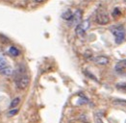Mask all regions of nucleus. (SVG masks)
<instances>
[{
  "mask_svg": "<svg viewBox=\"0 0 126 123\" xmlns=\"http://www.w3.org/2000/svg\"><path fill=\"white\" fill-rule=\"evenodd\" d=\"M110 21V17L108 13L104 9H99L95 15V22L99 25H106Z\"/></svg>",
  "mask_w": 126,
  "mask_h": 123,
  "instance_id": "f257e3e1",
  "label": "nucleus"
},
{
  "mask_svg": "<svg viewBox=\"0 0 126 123\" xmlns=\"http://www.w3.org/2000/svg\"><path fill=\"white\" fill-rule=\"evenodd\" d=\"M111 32L115 36V41L116 43H121L125 39V31L122 26H114L111 28Z\"/></svg>",
  "mask_w": 126,
  "mask_h": 123,
  "instance_id": "f03ea898",
  "label": "nucleus"
},
{
  "mask_svg": "<svg viewBox=\"0 0 126 123\" xmlns=\"http://www.w3.org/2000/svg\"><path fill=\"white\" fill-rule=\"evenodd\" d=\"M90 25H91L90 19H86V20H84L82 23L78 24V25L76 26V28H75V33H76V35H77L78 37L82 38L85 35L86 31L90 28Z\"/></svg>",
  "mask_w": 126,
  "mask_h": 123,
  "instance_id": "7ed1b4c3",
  "label": "nucleus"
},
{
  "mask_svg": "<svg viewBox=\"0 0 126 123\" xmlns=\"http://www.w3.org/2000/svg\"><path fill=\"white\" fill-rule=\"evenodd\" d=\"M29 83H30V78L27 75H21L18 79H16V85L18 90H25L29 86Z\"/></svg>",
  "mask_w": 126,
  "mask_h": 123,
  "instance_id": "20e7f679",
  "label": "nucleus"
},
{
  "mask_svg": "<svg viewBox=\"0 0 126 123\" xmlns=\"http://www.w3.org/2000/svg\"><path fill=\"white\" fill-rule=\"evenodd\" d=\"M71 20V25H78L81 23L82 20V11L81 10H77L72 15V18L70 19Z\"/></svg>",
  "mask_w": 126,
  "mask_h": 123,
  "instance_id": "39448f33",
  "label": "nucleus"
},
{
  "mask_svg": "<svg viewBox=\"0 0 126 123\" xmlns=\"http://www.w3.org/2000/svg\"><path fill=\"white\" fill-rule=\"evenodd\" d=\"M115 70L119 74H122L126 71V60L119 61L115 66Z\"/></svg>",
  "mask_w": 126,
  "mask_h": 123,
  "instance_id": "423d86ee",
  "label": "nucleus"
},
{
  "mask_svg": "<svg viewBox=\"0 0 126 123\" xmlns=\"http://www.w3.org/2000/svg\"><path fill=\"white\" fill-rule=\"evenodd\" d=\"M95 63L100 64V65H106L109 63V59L105 56H97L94 59Z\"/></svg>",
  "mask_w": 126,
  "mask_h": 123,
  "instance_id": "0eeeda50",
  "label": "nucleus"
},
{
  "mask_svg": "<svg viewBox=\"0 0 126 123\" xmlns=\"http://www.w3.org/2000/svg\"><path fill=\"white\" fill-rule=\"evenodd\" d=\"M13 72H14V70H13V68H12V66H11L10 64L7 65L6 67L0 69V74H2L4 76H11L13 74Z\"/></svg>",
  "mask_w": 126,
  "mask_h": 123,
  "instance_id": "6e6552de",
  "label": "nucleus"
},
{
  "mask_svg": "<svg viewBox=\"0 0 126 123\" xmlns=\"http://www.w3.org/2000/svg\"><path fill=\"white\" fill-rule=\"evenodd\" d=\"M72 15H73V14L71 13L70 10H66L65 12H63V14H62V17H63V19H65V20H70L72 18Z\"/></svg>",
  "mask_w": 126,
  "mask_h": 123,
  "instance_id": "1a4fd4ad",
  "label": "nucleus"
},
{
  "mask_svg": "<svg viewBox=\"0 0 126 123\" xmlns=\"http://www.w3.org/2000/svg\"><path fill=\"white\" fill-rule=\"evenodd\" d=\"M9 53L13 57H17L19 55V50L16 47H15V46H11L10 48H9Z\"/></svg>",
  "mask_w": 126,
  "mask_h": 123,
  "instance_id": "9d476101",
  "label": "nucleus"
},
{
  "mask_svg": "<svg viewBox=\"0 0 126 123\" xmlns=\"http://www.w3.org/2000/svg\"><path fill=\"white\" fill-rule=\"evenodd\" d=\"M19 103H20V97H16V98H14L10 104V108L11 109H15L16 106H18Z\"/></svg>",
  "mask_w": 126,
  "mask_h": 123,
  "instance_id": "9b49d317",
  "label": "nucleus"
},
{
  "mask_svg": "<svg viewBox=\"0 0 126 123\" xmlns=\"http://www.w3.org/2000/svg\"><path fill=\"white\" fill-rule=\"evenodd\" d=\"M7 65H9V63H8L7 60H6L5 58H3V57H0V69L6 67Z\"/></svg>",
  "mask_w": 126,
  "mask_h": 123,
  "instance_id": "f8f14e48",
  "label": "nucleus"
},
{
  "mask_svg": "<svg viewBox=\"0 0 126 123\" xmlns=\"http://www.w3.org/2000/svg\"><path fill=\"white\" fill-rule=\"evenodd\" d=\"M17 113H18V110L17 109H11V111L8 113V116H14V115H16Z\"/></svg>",
  "mask_w": 126,
  "mask_h": 123,
  "instance_id": "ddd939ff",
  "label": "nucleus"
},
{
  "mask_svg": "<svg viewBox=\"0 0 126 123\" xmlns=\"http://www.w3.org/2000/svg\"><path fill=\"white\" fill-rule=\"evenodd\" d=\"M116 88L119 90H122V91H126V84H117Z\"/></svg>",
  "mask_w": 126,
  "mask_h": 123,
  "instance_id": "4468645a",
  "label": "nucleus"
},
{
  "mask_svg": "<svg viewBox=\"0 0 126 123\" xmlns=\"http://www.w3.org/2000/svg\"><path fill=\"white\" fill-rule=\"evenodd\" d=\"M85 73H86V75H87V76H88L89 78H91V79L94 80V81H96V82H98V81H97V79L95 78V77L94 76V75H93V74H92V73H90L89 71H85Z\"/></svg>",
  "mask_w": 126,
  "mask_h": 123,
  "instance_id": "2eb2a0df",
  "label": "nucleus"
},
{
  "mask_svg": "<svg viewBox=\"0 0 126 123\" xmlns=\"http://www.w3.org/2000/svg\"><path fill=\"white\" fill-rule=\"evenodd\" d=\"M113 15L114 16H118V15H120V11L118 10L117 8L114 10V13H113Z\"/></svg>",
  "mask_w": 126,
  "mask_h": 123,
  "instance_id": "dca6fc26",
  "label": "nucleus"
},
{
  "mask_svg": "<svg viewBox=\"0 0 126 123\" xmlns=\"http://www.w3.org/2000/svg\"><path fill=\"white\" fill-rule=\"evenodd\" d=\"M96 122H97V123H103V122H102V120H101L99 117H97V118H96Z\"/></svg>",
  "mask_w": 126,
  "mask_h": 123,
  "instance_id": "f3484780",
  "label": "nucleus"
},
{
  "mask_svg": "<svg viewBox=\"0 0 126 123\" xmlns=\"http://www.w3.org/2000/svg\"><path fill=\"white\" fill-rule=\"evenodd\" d=\"M35 1H36L37 3H41V2H42L43 0H35Z\"/></svg>",
  "mask_w": 126,
  "mask_h": 123,
  "instance_id": "a211bd4d",
  "label": "nucleus"
}]
</instances>
